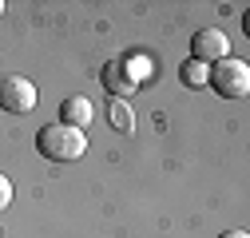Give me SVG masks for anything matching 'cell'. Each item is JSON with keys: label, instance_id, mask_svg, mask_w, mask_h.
Segmentation results:
<instances>
[{"label": "cell", "instance_id": "6da1fadb", "mask_svg": "<svg viewBox=\"0 0 250 238\" xmlns=\"http://www.w3.org/2000/svg\"><path fill=\"white\" fill-rule=\"evenodd\" d=\"M36 151L48 163H72L87 151V135L76 127H64V123H48L36 131Z\"/></svg>", "mask_w": 250, "mask_h": 238}, {"label": "cell", "instance_id": "7a4b0ae2", "mask_svg": "<svg viewBox=\"0 0 250 238\" xmlns=\"http://www.w3.org/2000/svg\"><path fill=\"white\" fill-rule=\"evenodd\" d=\"M207 83H210L223 99H246V96H250V64H246V60L227 56V60H218V64H210Z\"/></svg>", "mask_w": 250, "mask_h": 238}, {"label": "cell", "instance_id": "3957f363", "mask_svg": "<svg viewBox=\"0 0 250 238\" xmlns=\"http://www.w3.org/2000/svg\"><path fill=\"white\" fill-rule=\"evenodd\" d=\"M0 107L12 111V115H28V111H36V107H40V92H36V83H32V79H24V76H4V79H0Z\"/></svg>", "mask_w": 250, "mask_h": 238}, {"label": "cell", "instance_id": "277c9868", "mask_svg": "<svg viewBox=\"0 0 250 238\" xmlns=\"http://www.w3.org/2000/svg\"><path fill=\"white\" fill-rule=\"evenodd\" d=\"M230 56V40L223 28H203V32H195L191 40V60H199V64H218V60Z\"/></svg>", "mask_w": 250, "mask_h": 238}, {"label": "cell", "instance_id": "5b68a950", "mask_svg": "<svg viewBox=\"0 0 250 238\" xmlns=\"http://www.w3.org/2000/svg\"><path fill=\"white\" fill-rule=\"evenodd\" d=\"M100 83L107 87V96H111V99H131V96L139 92V87H135V79L127 76V68H123V60H119V56L104 64V72H100Z\"/></svg>", "mask_w": 250, "mask_h": 238}, {"label": "cell", "instance_id": "8992f818", "mask_svg": "<svg viewBox=\"0 0 250 238\" xmlns=\"http://www.w3.org/2000/svg\"><path fill=\"white\" fill-rule=\"evenodd\" d=\"M91 119H96V107H91V99H83V96H72V99H64V103H60V119H56V123L83 131V127L91 123Z\"/></svg>", "mask_w": 250, "mask_h": 238}, {"label": "cell", "instance_id": "52a82bcc", "mask_svg": "<svg viewBox=\"0 0 250 238\" xmlns=\"http://www.w3.org/2000/svg\"><path fill=\"white\" fill-rule=\"evenodd\" d=\"M107 123H111L119 135H135V111H131V99H111V103H107Z\"/></svg>", "mask_w": 250, "mask_h": 238}, {"label": "cell", "instance_id": "ba28073f", "mask_svg": "<svg viewBox=\"0 0 250 238\" xmlns=\"http://www.w3.org/2000/svg\"><path fill=\"white\" fill-rule=\"evenodd\" d=\"M119 60H123V68H127V76L135 79V87H143V83L155 76L151 60H147V56H139V52H131V56H119Z\"/></svg>", "mask_w": 250, "mask_h": 238}, {"label": "cell", "instance_id": "9c48e42d", "mask_svg": "<svg viewBox=\"0 0 250 238\" xmlns=\"http://www.w3.org/2000/svg\"><path fill=\"white\" fill-rule=\"evenodd\" d=\"M207 76H210V64H199V60H187L179 68V79L187 87H207Z\"/></svg>", "mask_w": 250, "mask_h": 238}, {"label": "cell", "instance_id": "30bf717a", "mask_svg": "<svg viewBox=\"0 0 250 238\" xmlns=\"http://www.w3.org/2000/svg\"><path fill=\"white\" fill-rule=\"evenodd\" d=\"M8 206H12V183H8L4 175H0V215H4Z\"/></svg>", "mask_w": 250, "mask_h": 238}, {"label": "cell", "instance_id": "8fae6325", "mask_svg": "<svg viewBox=\"0 0 250 238\" xmlns=\"http://www.w3.org/2000/svg\"><path fill=\"white\" fill-rule=\"evenodd\" d=\"M218 238H250V234H246V230H223Z\"/></svg>", "mask_w": 250, "mask_h": 238}, {"label": "cell", "instance_id": "7c38bea8", "mask_svg": "<svg viewBox=\"0 0 250 238\" xmlns=\"http://www.w3.org/2000/svg\"><path fill=\"white\" fill-rule=\"evenodd\" d=\"M0 16H4V0H0Z\"/></svg>", "mask_w": 250, "mask_h": 238}]
</instances>
